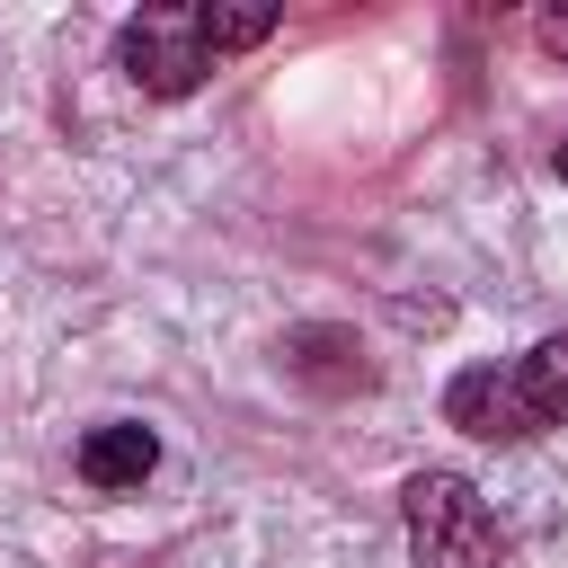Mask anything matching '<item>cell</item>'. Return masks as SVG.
<instances>
[{
    "label": "cell",
    "instance_id": "cell-5",
    "mask_svg": "<svg viewBox=\"0 0 568 568\" xmlns=\"http://www.w3.org/2000/svg\"><path fill=\"white\" fill-rule=\"evenodd\" d=\"M71 470H80V488L124 497V488H142V479L160 470V435H151L142 417H106V426H89V435L71 444Z\"/></svg>",
    "mask_w": 568,
    "mask_h": 568
},
{
    "label": "cell",
    "instance_id": "cell-3",
    "mask_svg": "<svg viewBox=\"0 0 568 568\" xmlns=\"http://www.w3.org/2000/svg\"><path fill=\"white\" fill-rule=\"evenodd\" d=\"M115 71L142 89V98H195L222 53H213V27H204V0H160V9H133L115 27Z\"/></svg>",
    "mask_w": 568,
    "mask_h": 568
},
{
    "label": "cell",
    "instance_id": "cell-4",
    "mask_svg": "<svg viewBox=\"0 0 568 568\" xmlns=\"http://www.w3.org/2000/svg\"><path fill=\"white\" fill-rule=\"evenodd\" d=\"M284 373L302 382V390H320V399H346V390H373V364H364V346H355V328H337V320H302V328H284Z\"/></svg>",
    "mask_w": 568,
    "mask_h": 568
},
{
    "label": "cell",
    "instance_id": "cell-6",
    "mask_svg": "<svg viewBox=\"0 0 568 568\" xmlns=\"http://www.w3.org/2000/svg\"><path fill=\"white\" fill-rule=\"evenodd\" d=\"M541 44H550V53H568V9H550V18H541Z\"/></svg>",
    "mask_w": 568,
    "mask_h": 568
},
{
    "label": "cell",
    "instance_id": "cell-2",
    "mask_svg": "<svg viewBox=\"0 0 568 568\" xmlns=\"http://www.w3.org/2000/svg\"><path fill=\"white\" fill-rule=\"evenodd\" d=\"M399 524L417 568H506V532L462 470H417L399 488Z\"/></svg>",
    "mask_w": 568,
    "mask_h": 568
},
{
    "label": "cell",
    "instance_id": "cell-1",
    "mask_svg": "<svg viewBox=\"0 0 568 568\" xmlns=\"http://www.w3.org/2000/svg\"><path fill=\"white\" fill-rule=\"evenodd\" d=\"M444 426H462L470 444H532L568 426V328L506 364H462L444 382Z\"/></svg>",
    "mask_w": 568,
    "mask_h": 568
},
{
    "label": "cell",
    "instance_id": "cell-7",
    "mask_svg": "<svg viewBox=\"0 0 568 568\" xmlns=\"http://www.w3.org/2000/svg\"><path fill=\"white\" fill-rule=\"evenodd\" d=\"M559 178H568V142H559Z\"/></svg>",
    "mask_w": 568,
    "mask_h": 568
}]
</instances>
